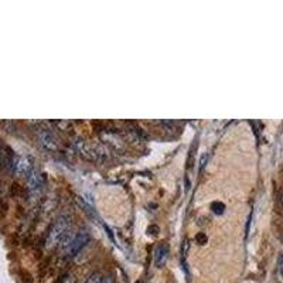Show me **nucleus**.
I'll return each mask as SVG.
<instances>
[{
    "label": "nucleus",
    "mask_w": 283,
    "mask_h": 283,
    "mask_svg": "<svg viewBox=\"0 0 283 283\" xmlns=\"http://www.w3.org/2000/svg\"><path fill=\"white\" fill-rule=\"evenodd\" d=\"M71 218L68 215H60L55 221L51 224V227L47 231L45 235L44 247L47 249H53V248L58 247L61 244V241L65 237L67 231L70 228Z\"/></svg>",
    "instance_id": "f257e3e1"
},
{
    "label": "nucleus",
    "mask_w": 283,
    "mask_h": 283,
    "mask_svg": "<svg viewBox=\"0 0 283 283\" xmlns=\"http://www.w3.org/2000/svg\"><path fill=\"white\" fill-rule=\"evenodd\" d=\"M74 146L77 151L88 161H99L104 159V149L102 147H95L94 144H89L88 142L82 138H77L74 142Z\"/></svg>",
    "instance_id": "f03ea898"
},
{
    "label": "nucleus",
    "mask_w": 283,
    "mask_h": 283,
    "mask_svg": "<svg viewBox=\"0 0 283 283\" xmlns=\"http://www.w3.org/2000/svg\"><path fill=\"white\" fill-rule=\"evenodd\" d=\"M35 138L40 143V146L45 149L47 151H58L60 150V144L57 138L54 136V133L45 128H38L35 129Z\"/></svg>",
    "instance_id": "7ed1b4c3"
},
{
    "label": "nucleus",
    "mask_w": 283,
    "mask_h": 283,
    "mask_svg": "<svg viewBox=\"0 0 283 283\" xmlns=\"http://www.w3.org/2000/svg\"><path fill=\"white\" fill-rule=\"evenodd\" d=\"M10 170L18 177H28L30 173L34 170L33 159L28 157V156H18L13 160V164H11Z\"/></svg>",
    "instance_id": "20e7f679"
},
{
    "label": "nucleus",
    "mask_w": 283,
    "mask_h": 283,
    "mask_svg": "<svg viewBox=\"0 0 283 283\" xmlns=\"http://www.w3.org/2000/svg\"><path fill=\"white\" fill-rule=\"evenodd\" d=\"M89 234L87 231H80L74 239L71 241L70 247L67 249V252H65V257L68 258H74L77 254H80L81 251H82V248H85V245L89 242Z\"/></svg>",
    "instance_id": "39448f33"
},
{
    "label": "nucleus",
    "mask_w": 283,
    "mask_h": 283,
    "mask_svg": "<svg viewBox=\"0 0 283 283\" xmlns=\"http://www.w3.org/2000/svg\"><path fill=\"white\" fill-rule=\"evenodd\" d=\"M44 183H45L44 174L40 173V171H37L34 168V170L30 173V176L27 177V190H28V193L31 195L40 193L41 188H43V186H44Z\"/></svg>",
    "instance_id": "423d86ee"
},
{
    "label": "nucleus",
    "mask_w": 283,
    "mask_h": 283,
    "mask_svg": "<svg viewBox=\"0 0 283 283\" xmlns=\"http://www.w3.org/2000/svg\"><path fill=\"white\" fill-rule=\"evenodd\" d=\"M168 255H170V247L166 242L159 244L154 249V266L156 268H163L167 262Z\"/></svg>",
    "instance_id": "0eeeda50"
},
{
    "label": "nucleus",
    "mask_w": 283,
    "mask_h": 283,
    "mask_svg": "<svg viewBox=\"0 0 283 283\" xmlns=\"http://www.w3.org/2000/svg\"><path fill=\"white\" fill-rule=\"evenodd\" d=\"M104 281V275L102 272H94V274H91L87 278V281L84 283H101Z\"/></svg>",
    "instance_id": "6e6552de"
},
{
    "label": "nucleus",
    "mask_w": 283,
    "mask_h": 283,
    "mask_svg": "<svg viewBox=\"0 0 283 283\" xmlns=\"http://www.w3.org/2000/svg\"><path fill=\"white\" fill-rule=\"evenodd\" d=\"M51 124L57 128H60V131H67L71 126V122H68V121H54Z\"/></svg>",
    "instance_id": "1a4fd4ad"
},
{
    "label": "nucleus",
    "mask_w": 283,
    "mask_h": 283,
    "mask_svg": "<svg viewBox=\"0 0 283 283\" xmlns=\"http://www.w3.org/2000/svg\"><path fill=\"white\" fill-rule=\"evenodd\" d=\"M211 210L215 212V214H222L224 210H225V205L222 203H220V201H215V203L211 204Z\"/></svg>",
    "instance_id": "9d476101"
},
{
    "label": "nucleus",
    "mask_w": 283,
    "mask_h": 283,
    "mask_svg": "<svg viewBox=\"0 0 283 283\" xmlns=\"http://www.w3.org/2000/svg\"><path fill=\"white\" fill-rule=\"evenodd\" d=\"M195 242H197L198 245H205V244L208 242V238H207V235H205L204 232H200V234L195 235Z\"/></svg>",
    "instance_id": "9b49d317"
},
{
    "label": "nucleus",
    "mask_w": 283,
    "mask_h": 283,
    "mask_svg": "<svg viewBox=\"0 0 283 283\" xmlns=\"http://www.w3.org/2000/svg\"><path fill=\"white\" fill-rule=\"evenodd\" d=\"M60 283H77V278L74 274H67L62 276L61 282Z\"/></svg>",
    "instance_id": "f8f14e48"
},
{
    "label": "nucleus",
    "mask_w": 283,
    "mask_h": 283,
    "mask_svg": "<svg viewBox=\"0 0 283 283\" xmlns=\"http://www.w3.org/2000/svg\"><path fill=\"white\" fill-rule=\"evenodd\" d=\"M278 275L281 279H283V254H281L278 258Z\"/></svg>",
    "instance_id": "ddd939ff"
},
{
    "label": "nucleus",
    "mask_w": 283,
    "mask_h": 283,
    "mask_svg": "<svg viewBox=\"0 0 283 283\" xmlns=\"http://www.w3.org/2000/svg\"><path fill=\"white\" fill-rule=\"evenodd\" d=\"M101 283H115V278L112 275H108L106 278H104V281Z\"/></svg>",
    "instance_id": "4468645a"
},
{
    "label": "nucleus",
    "mask_w": 283,
    "mask_h": 283,
    "mask_svg": "<svg viewBox=\"0 0 283 283\" xmlns=\"http://www.w3.org/2000/svg\"><path fill=\"white\" fill-rule=\"evenodd\" d=\"M279 200H281V203H282V205H283V190L281 191V195H279Z\"/></svg>",
    "instance_id": "2eb2a0df"
}]
</instances>
